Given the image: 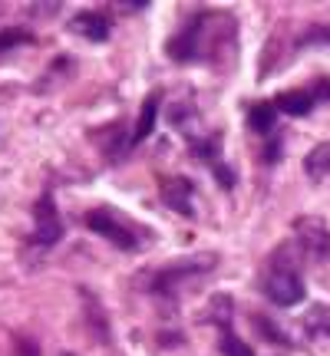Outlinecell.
Segmentation results:
<instances>
[{
    "label": "cell",
    "instance_id": "obj_1",
    "mask_svg": "<svg viewBox=\"0 0 330 356\" xmlns=\"http://www.w3.org/2000/svg\"><path fill=\"white\" fill-rule=\"evenodd\" d=\"M215 261H218L215 254H198V257H189V261H175V264H168L162 274L155 277L152 291L155 293H168V297H172L185 280L198 277V274H208V270L215 267Z\"/></svg>",
    "mask_w": 330,
    "mask_h": 356
},
{
    "label": "cell",
    "instance_id": "obj_2",
    "mask_svg": "<svg viewBox=\"0 0 330 356\" xmlns=\"http://www.w3.org/2000/svg\"><path fill=\"white\" fill-rule=\"evenodd\" d=\"M86 228H93L96 234H102L109 244L116 248H123V251H136L139 248V238H136V231L129 228L123 218L109 211V208H100V211H89L86 215Z\"/></svg>",
    "mask_w": 330,
    "mask_h": 356
},
{
    "label": "cell",
    "instance_id": "obj_3",
    "mask_svg": "<svg viewBox=\"0 0 330 356\" xmlns=\"http://www.w3.org/2000/svg\"><path fill=\"white\" fill-rule=\"evenodd\" d=\"M265 293L271 304L278 307H294L304 300V280L294 274L291 267H274L265 280Z\"/></svg>",
    "mask_w": 330,
    "mask_h": 356
},
{
    "label": "cell",
    "instance_id": "obj_4",
    "mask_svg": "<svg viewBox=\"0 0 330 356\" xmlns=\"http://www.w3.org/2000/svg\"><path fill=\"white\" fill-rule=\"evenodd\" d=\"M294 234H297L301 251L311 261H324L330 254V228L320 218H297L294 221Z\"/></svg>",
    "mask_w": 330,
    "mask_h": 356
},
{
    "label": "cell",
    "instance_id": "obj_5",
    "mask_svg": "<svg viewBox=\"0 0 330 356\" xmlns=\"http://www.w3.org/2000/svg\"><path fill=\"white\" fill-rule=\"evenodd\" d=\"M33 218H37V241L40 244H56L60 234H63V225H60V211H56V202L53 195H40L37 208H33Z\"/></svg>",
    "mask_w": 330,
    "mask_h": 356
},
{
    "label": "cell",
    "instance_id": "obj_6",
    "mask_svg": "<svg viewBox=\"0 0 330 356\" xmlns=\"http://www.w3.org/2000/svg\"><path fill=\"white\" fill-rule=\"evenodd\" d=\"M162 198L178 215H185V218L195 215V188H191V181H185V178H165Z\"/></svg>",
    "mask_w": 330,
    "mask_h": 356
},
{
    "label": "cell",
    "instance_id": "obj_7",
    "mask_svg": "<svg viewBox=\"0 0 330 356\" xmlns=\"http://www.w3.org/2000/svg\"><path fill=\"white\" fill-rule=\"evenodd\" d=\"M70 26H73V33H79V37H86V40H96V43H102V40L109 37V20L96 10L77 13V17L70 20Z\"/></svg>",
    "mask_w": 330,
    "mask_h": 356
},
{
    "label": "cell",
    "instance_id": "obj_8",
    "mask_svg": "<svg viewBox=\"0 0 330 356\" xmlns=\"http://www.w3.org/2000/svg\"><path fill=\"white\" fill-rule=\"evenodd\" d=\"M314 92H304V89H288V92H281L278 99H274V109L288 115H307L314 109Z\"/></svg>",
    "mask_w": 330,
    "mask_h": 356
},
{
    "label": "cell",
    "instance_id": "obj_9",
    "mask_svg": "<svg viewBox=\"0 0 330 356\" xmlns=\"http://www.w3.org/2000/svg\"><path fill=\"white\" fill-rule=\"evenodd\" d=\"M304 330L311 340L330 343V307H311L304 317Z\"/></svg>",
    "mask_w": 330,
    "mask_h": 356
},
{
    "label": "cell",
    "instance_id": "obj_10",
    "mask_svg": "<svg viewBox=\"0 0 330 356\" xmlns=\"http://www.w3.org/2000/svg\"><path fill=\"white\" fill-rule=\"evenodd\" d=\"M304 172H307V178H311V181H324V178H330V142L314 145V149L307 152Z\"/></svg>",
    "mask_w": 330,
    "mask_h": 356
},
{
    "label": "cell",
    "instance_id": "obj_11",
    "mask_svg": "<svg viewBox=\"0 0 330 356\" xmlns=\"http://www.w3.org/2000/svg\"><path fill=\"white\" fill-rule=\"evenodd\" d=\"M155 115H159V92H152L149 99L142 102L139 122H136V132H132V145L142 142V139H149V132L155 129Z\"/></svg>",
    "mask_w": 330,
    "mask_h": 356
},
{
    "label": "cell",
    "instance_id": "obj_12",
    "mask_svg": "<svg viewBox=\"0 0 330 356\" xmlns=\"http://www.w3.org/2000/svg\"><path fill=\"white\" fill-rule=\"evenodd\" d=\"M248 122H251L254 132H271V126H274V106H271V102H258V106H251Z\"/></svg>",
    "mask_w": 330,
    "mask_h": 356
},
{
    "label": "cell",
    "instance_id": "obj_13",
    "mask_svg": "<svg viewBox=\"0 0 330 356\" xmlns=\"http://www.w3.org/2000/svg\"><path fill=\"white\" fill-rule=\"evenodd\" d=\"M30 33H24V30H3L0 33V53L3 50H13V47H20V43H30Z\"/></svg>",
    "mask_w": 330,
    "mask_h": 356
},
{
    "label": "cell",
    "instance_id": "obj_14",
    "mask_svg": "<svg viewBox=\"0 0 330 356\" xmlns=\"http://www.w3.org/2000/svg\"><path fill=\"white\" fill-rule=\"evenodd\" d=\"M221 350H225L228 356H254L251 350H248V346H244L242 340H238V337L228 330V327H225V343H221Z\"/></svg>",
    "mask_w": 330,
    "mask_h": 356
},
{
    "label": "cell",
    "instance_id": "obj_15",
    "mask_svg": "<svg viewBox=\"0 0 330 356\" xmlns=\"http://www.w3.org/2000/svg\"><path fill=\"white\" fill-rule=\"evenodd\" d=\"M314 99H330V83L327 79H320L317 89H314Z\"/></svg>",
    "mask_w": 330,
    "mask_h": 356
},
{
    "label": "cell",
    "instance_id": "obj_16",
    "mask_svg": "<svg viewBox=\"0 0 330 356\" xmlns=\"http://www.w3.org/2000/svg\"><path fill=\"white\" fill-rule=\"evenodd\" d=\"M17 350H20L24 356H40V353H37V346L30 343V340H20V343H17Z\"/></svg>",
    "mask_w": 330,
    "mask_h": 356
}]
</instances>
